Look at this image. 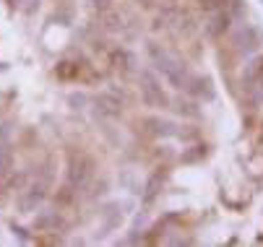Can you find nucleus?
<instances>
[{"instance_id":"nucleus-14","label":"nucleus","mask_w":263,"mask_h":247,"mask_svg":"<svg viewBox=\"0 0 263 247\" xmlns=\"http://www.w3.org/2000/svg\"><path fill=\"white\" fill-rule=\"evenodd\" d=\"M206 154H209V146H193L191 151L182 154V161H185V164H196V161L206 159Z\"/></svg>"},{"instance_id":"nucleus-6","label":"nucleus","mask_w":263,"mask_h":247,"mask_svg":"<svg viewBox=\"0 0 263 247\" xmlns=\"http://www.w3.org/2000/svg\"><path fill=\"white\" fill-rule=\"evenodd\" d=\"M94 110L104 117H120L123 115V99L112 91H102L94 96Z\"/></svg>"},{"instance_id":"nucleus-8","label":"nucleus","mask_w":263,"mask_h":247,"mask_svg":"<svg viewBox=\"0 0 263 247\" xmlns=\"http://www.w3.org/2000/svg\"><path fill=\"white\" fill-rule=\"evenodd\" d=\"M232 21H235V18L230 16L227 8H219V11L209 18V24H206V34H209L211 39H219V37H224V31L230 29Z\"/></svg>"},{"instance_id":"nucleus-18","label":"nucleus","mask_w":263,"mask_h":247,"mask_svg":"<svg viewBox=\"0 0 263 247\" xmlns=\"http://www.w3.org/2000/svg\"><path fill=\"white\" fill-rule=\"evenodd\" d=\"M13 138V120H3L0 122V143H11Z\"/></svg>"},{"instance_id":"nucleus-19","label":"nucleus","mask_w":263,"mask_h":247,"mask_svg":"<svg viewBox=\"0 0 263 247\" xmlns=\"http://www.w3.org/2000/svg\"><path fill=\"white\" fill-rule=\"evenodd\" d=\"M86 3H89L94 11H107V8H112V0H86Z\"/></svg>"},{"instance_id":"nucleus-10","label":"nucleus","mask_w":263,"mask_h":247,"mask_svg":"<svg viewBox=\"0 0 263 247\" xmlns=\"http://www.w3.org/2000/svg\"><path fill=\"white\" fill-rule=\"evenodd\" d=\"M164 180H167V172H162V169H157L152 177L146 180V185H143V203H146V205L157 200V195H159L162 188H164Z\"/></svg>"},{"instance_id":"nucleus-1","label":"nucleus","mask_w":263,"mask_h":247,"mask_svg":"<svg viewBox=\"0 0 263 247\" xmlns=\"http://www.w3.org/2000/svg\"><path fill=\"white\" fill-rule=\"evenodd\" d=\"M146 52H148V60H152L154 70H159V73L175 86V89H185L187 81H191V70H187V65L175 55L170 52L167 47H162L159 42H148L146 45Z\"/></svg>"},{"instance_id":"nucleus-2","label":"nucleus","mask_w":263,"mask_h":247,"mask_svg":"<svg viewBox=\"0 0 263 247\" xmlns=\"http://www.w3.org/2000/svg\"><path fill=\"white\" fill-rule=\"evenodd\" d=\"M94 159L86 154V151H73L68 156V169H65V182L73 185L76 190H84L91 177H94Z\"/></svg>"},{"instance_id":"nucleus-15","label":"nucleus","mask_w":263,"mask_h":247,"mask_svg":"<svg viewBox=\"0 0 263 247\" xmlns=\"http://www.w3.org/2000/svg\"><path fill=\"white\" fill-rule=\"evenodd\" d=\"M118 208H120L118 203H112V205H107V208H104V219H107V224H109V227H118V224L123 221V214H120Z\"/></svg>"},{"instance_id":"nucleus-5","label":"nucleus","mask_w":263,"mask_h":247,"mask_svg":"<svg viewBox=\"0 0 263 247\" xmlns=\"http://www.w3.org/2000/svg\"><path fill=\"white\" fill-rule=\"evenodd\" d=\"M34 229H36V232L58 234V229H65L63 211H60V208H40V214L34 216Z\"/></svg>"},{"instance_id":"nucleus-7","label":"nucleus","mask_w":263,"mask_h":247,"mask_svg":"<svg viewBox=\"0 0 263 247\" xmlns=\"http://www.w3.org/2000/svg\"><path fill=\"white\" fill-rule=\"evenodd\" d=\"M235 45L240 52H253L263 45V31L258 26H245L237 31V37H235Z\"/></svg>"},{"instance_id":"nucleus-11","label":"nucleus","mask_w":263,"mask_h":247,"mask_svg":"<svg viewBox=\"0 0 263 247\" xmlns=\"http://www.w3.org/2000/svg\"><path fill=\"white\" fill-rule=\"evenodd\" d=\"M143 125H146V130L152 133L154 138H170V135L177 133V125L170 122V120H162V117H146Z\"/></svg>"},{"instance_id":"nucleus-3","label":"nucleus","mask_w":263,"mask_h":247,"mask_svg":"<svg viewBox=\"0 0 263 247\" xmlns=\"http://www.w3.org/2000/svg\"><path fill=\"white\" fill-rule=\"evenodd\" d=\"M47 190H50V185H45L42 180L26 182L16 195V208L21 211V214H34V211H40L42 203L47 200Z\"/></svg>"},{"instance_id":"nucleus-12","label":"nucleus","mask_w":263,"mask_h":247,"mask_svg":"<svg viewBox=\"0 0 263 247\" xmlns=\"http://www.w3.org/2000/svg\"><path fill=\"white\" fill-rule=\"evenodd\" d=\"M112 65H115L118 73L128 76V73H133V70H136V57H133V52H128L125 47H120V50L112 52Z\"/></svg>"},{"instance_id":"nucleus-9","label":"nucleus","mask_w":263,"mask_h":247,"mask_svg":"<svg viewBox=\"0 0 263 247\" xmlns=\"http://www.w3.org/2000/svg\"><path fill=\"white\" fill-rule=\"evenodd\" d=\"M185 91L191 94L193 99H206V101H211L214 96H216V91H214V84H211V78H201V76H191V81H187V86H185Z\"/></svg>"},{"instance_id":"nucleus-16","label":"nucleus","mask_w":263,"mask_h":247,"mask_svg":"<svg viewBox=\"0 0 263 247\" xmlns=\"http://www.w3.org/2000/svg\"><path fill=\"white\" fill-rule=\"evenodd\" d=\"M13 8H18L21 13H34L36 8H40V0H11Z\"/></svg>"},{"instance_id":"nucleus-4","label":"nucleus","mask_w":263,"mask_h":247,"mask_svg":"<svg viewBox=\"0 0 263 247\" xmlns=\"http://www.w3.org/2000/svg\"><path fill=\"white\" fill-rule=\"evenodd\" d=\"M138 81H141V99H143L146 107H162L164 110V107H170V104H172L152 70H141Z\"/></svg>"},{"instance_id":"nucleus-13","label":"nucleus","mask_w":263,"mask_h":247,"mask_svg":"<svg viewBox=\"0 0 263 247\" xmlns=\"http://www.w3.org/2000/svg\"><path fill=\"white\" fill-rule=\"evenodd\" d=\"M175 112H180V115H185V117H198V115H201V110H198L196 101H182V99L175 101Z\"/></svg>"},{"instance_id":"nucleus-17","label":"nucleus","mask_w":263,"mask_h":247,"mask_svg":"<svg viewBox=\"0 0 263 247\" xmlns=\"http://www.w3.org/2000/svg\"><path fill=\"white\" fill-rule=\"evenodd\" d=\"M68 104H70V110H86L89 96L86 94H70L68 96Z\"/></svg>"},{"instance_id":"nucleus-20","label":"nucleus","mask_w":263,"mask_h":247,"mask_svg":"<svg viewBox=\"0 0 263 247\" xmlns=\"http://www.w3.org/2000/svg\"><path fill=\"white\" fill-rule=\"evenodd\" d=\"M11 229H13V234H18V239L29 242V234H26V229H24V227H18V224H11Z\"/></svg>"}]
</instances>
